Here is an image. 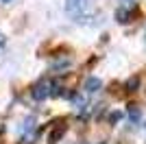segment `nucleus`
I'll return each mask as SVG.
<instances>
[{
  "label": "nucleus",
  "mask_w": 146,
  "mask_h": 144,
  "mask_svg": "<svg viewBox=\"0 0 146 144\" xmlns=\"http://www.w3.org/2000/svg\"><path fill=\"white\" fill-rule=\"evenodd\" d=\"M33 98H35L37 103L39 101H44V98H48L50 96V81L48 79H42V81H37L35 85H33Z\"/></svg>",
  "instance_id": "obj_1"
},
{
  "label": "nucleus",
  "mask_w": 146,
  "mask_h": 144,
  "mask_svg": "<svg viewBox=\"0 0 146 144\" xmlns=\"http://www.w3.org/2000/svg\"><path fill=\"white\" fill-rule=\"evenodd\" d=\"M66 131H68V125L63 122V120H57L55 125H52V129H50V133H48V142L57 144L63 135H66Z\"/></svg>",
  "instance_id": "obj_2"
},
{
  "label": "nucleus",
  "mask_w": 146,
  "mask_h": 144,
  "mask_svg": "<svg viewBox=\"0 0 146 144\" xmlns=\"http://www.w3.org/2000/svg\"><path fill=\"white\" fill-rule=\"evenodd\" d=\"M135 15V11H129V9H118L116 11V20L120 24H127V22H131V18Z\"/></svg>",
  "instance_id": "obj_3"
},
{
  "label": "nucleus",
  "mask_w": 146,
  "mask_h": 144,
  "mask_svg": "<svg viewBox=\"0 0 146 144\" xmlns=\"http://www.w3.org/2000/svg\"><path fill=\"white\" fill-rule=\"evenodd\" d=\"M81 5H83V0H66V11L70 15H79Z\"/></svg>",
  "instance_id": "obj_4"
},
{
  "label": "nucleus",
  "mask_w": 146,
  "mask_h": 144,
  "mask_svg": "<svg viewBox=\"0 0 146 144\" xmlns=\"http://www.w3.org/2000/svg\"><path fill=\"white\" fill-rule=\"evenodd\" d=\"M98 87H100V81H98L96 77H90L85 81V90L90 92V94H92V92H98Z\"/></svg>",
  "instance_id": "obj_5"
},
{
  "label": "nucleus",
  "mask_w": 146,
  "mask_h": 144,
  "mask_svg": "<svg viewBox=\"0 0 146 144\" xmlns=\"http://www.w3.org/2000/svg\"><path fill=\"white\" fill-rule=\"evenodd\" d=\"M137 87H140V79H137V77H133V79H129V81H127V92H135Z\"/></svg>",
  "instance_id": "obj_6"
},
{
  "label": "nucleus",
  "mask_w": 146,
  "mask_h": 144,
  "mask_svg": "<svg viewBox=\"0 0 146 144\" xmlns=\"http://www.w3.org/2000/svg\"><path fill=\"white\" fill-rule=\"evenodd\" d=\"M118 120H120V114H118V111H116V114H111V116H109V122H118Z\"/></svg>",
  "instance_id": "obj_7"
},
{
  "label": "nucleus",
  "mask_w": 146,
  "mask_h": 144,
  "mask_svg": "<svg viewBox=\"0 0 146 144\" xmlns=\"http://www.w3.org/2000/svg\"><path fill=\"white\" fill-rule=\"evenodd\" d=\"M140 118V111H137V109H131V120H137Z\"/></svg>",
  "instance_id": "obj_8"
},
{
  "label": "nucleus",
  "mask_w": 146,
  "mask_h": 144,
  "mask_svg": "<svg viewBox=\"0 0 146 144\" xmlns=\"http://www.w3.org/2000/svg\"><path fill=\"white\" fill-rule=\"evenodd\" d=\"M2 2H11V0H2Z\"/></svg>",
  "instance_id": "obj_9"
}]
</instances>
